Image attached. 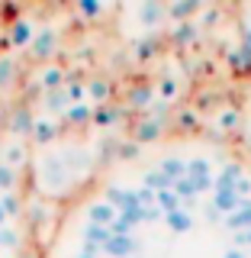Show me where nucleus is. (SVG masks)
Wrapping results in <instances>:
<instances>
[{"mask_svg":"<svg viewBox=\"0 0 251 258\" xmlns=\"http://www.w3.org/2000/svg\"><path fill=\"white\" fill-rule=\"evenodd\" d=\"M77 258H91V255H84V252H80V255H77Z\"/></svg>","mask_w":251,"mask_h":258,"instance_id":"obj_47","label":"nucleus"},{"mask_svg":"<svg viewBox=\"0 0 251 258\" xmlns=\"http://www.w3.org/2000/svg\"><path fill=\"white\" fill-rule=\"evenodd\" d=\"M132 248H135L132 236H110V242L103 245V252L110 258H126V255H132Z\"/></svg>","mask_w":251,"mask_h":258,"instance_id":"obj_10","label":"nucleus"},{"mask_svg":"<svg viewBox=\"0 0 251 258\" xmlns=\"http://www.w3.org/2000/svg\"><path fill=\"white\" fill-rule=\"evenodd\" d=\"M64 100H68L64 87H61V91H52V94H45V107H48V110H61V107H64Z\"/></svg>","mask_w":251,"mask_h":258,"instance_id":"obj_30","label":"nucleus"},{"mask_svg":"<svg viewBox=\"0 0 251 258\" xmlns=\"http://www.w3.org/2000/svg\"><path fill=\"white\" fill-rule=\"evenodd\" d=\"M0 13H4L7 20H13V16L20 13V7H16V4H4V7H0Z\"/></svg>","mask_w":251,"mask_h":258,"instance_id":"obj_42","label":"nucleus"},{"mask_svg":"<svg viewBox=\"0 0 251 258\" xmlns=\"http://www.w3.org/2000/svg\"><path fill=\"white\" fill-rule=\"evenodd\" d=\"M87 216H91L94 226H113V220H116V207H110L107 200H97V204L87 207Z\"/></svg>","mask_w":251,"mask_h":258,"instance_id":"obj_4","label":"nucleus"},{"mask_svg":"<svg viewBox=\"0 0 251 258\" xmlns=\"http://www.w3.org/2000/svg\"><path fill=\"white\" fill-rule=\"evenodd\" d=\"M55 136H58V126H55L52 119H39V123L32 126V139H36L39 145H48Z\"/></svg>","mask_w":251,"mask_h":258,"instance_id":"obj_14","label":"nucleus"},{"mask_svg":"<svg viewBox=\"0 0 251 258\" xmlns=\"http://www.w3.org/2000/svg\"><path fill=\"white\" fill-rule=\"evenodd\" d=\"M110 229H113V236H129V232H132L135 226L129 223L126 216H116V220H113V226H110Z\"/></svg>","mask_w":251,"mask_h":258,"instance_id":"obj_33","label":"nucleus"},{"mask_svg":"<svg viewBox=\"0 0 251 258\" xmlns=\"http://www.w3.org/2000/svg\"><path fill=\"white\" fill-rule=\"evenodd\" d=\"M164 220H168V226H171V232H187L190 226H193V220H190L187 210H174V213H164Z\"/></svg>","mask_w":251,"mask_h":258,"instance_id":"obj_21","label":"nucleus"},{"mask_svg":"<svg viewBox=\"0 0 251 258\" xmlns=\"http://www.w3.org/2000/svg\"><path fill=\"white\" fill-rule=\"evenodd\" d=\"M135 197H139V204H142L145 210H148V207H158V204H155V190H148L145 184H142L139 190H135Z\"/></svg>","mask_w":251,"mask_h":258,"instance_id":"obj_36","label":"nucleus"},{"mask_svg":"<svg viewBox=\"0 0 251 258\" xmlns=\"http://www.w3.org/2000/svg\"><path fill=\"white\" fill-rule=\"evenodd\" d=\"M52 52H55V32H52V29H42L36 39H32V58L45 61Z\"/></svg>","mask_w":251,"mask_h":258,"instance_id":"obj_7","label":"nucleus"},{"mask_svg":"<svg viewBox=\"0 0 251 258\" xmlns=\"http://www.w3.org/2000/svg\"><path fill=\"white\" fill-rule=\"evenodd\" d=\"M64 94H68V100H74V103H80V97L87 94V87L80 84L77 78H64Z\"/></svg>","mask_w":251,"mask_h":258,"instance_id":"obj_28","label":"nucleus"},{"mask_svg":"<svg viewBox=\"0 0 251 258\" xmlns=\"http://www.w3.org/2000/svg\"><path fill=\"white\" fill-rule=\"evenodd\" d=\"M32 126H36V119H32L29 107H16L13 116H10V133H16V136H32Z\"/></svg>","mask_w":251,"mask_h":258,"instance_id":"obj_6","label":"nucleus"},{"mask_svg":"<svg viewBox=\"0 0 251 258\" xmlns=\"http://www.w3.org/2000/svg\"><path fill=\"white\" fill-rule=\"evenodd\" d=\"M161 216H164V213H161L158 207H148V210H145V220H148V223L151 220H161Z\"/></svg>","mask_w":251,"mask_h":258,"instance_id":"obj_43","label":"nucleus"},{"mask_svg":"<svg viewBox=\"0 0 251 258\" xmlns=\"http://www.w3.org/2000/svg\"><path fill=\"white\" fill-rule=\"evenodd\" d=\"M241 204V197L235 190H213V210L216 213H222V216H229V213H235Z\"/></svg>","mask_w":251,"mask_h":258,"instance_id":"obj_5","label":"nucleus"},{"mask_svg":"<svg viewBox=\"0 0 251 258\" xmlns=\"http://www.w3.org/2000/svg\"><path fill=\"white\" fill-rule=\"evenodd\" d=\"M155 204H158L161 213H174V210H184V204H181V197L174 194V187H171V190H158V194H155Z\"/></svg>","mask_w":251,"mask_h":258,"instance_id":"obj_15","label":"nucleus"},{"mask_svg":"<svg viewBox=\"0 0 251 258\" xmlns=\"http://www.w3.org/2000/svg\"><path fill=\"white\" fill-rule=\"evenodd\" d=\"M225 229H232V232H245V229H251V197L241 200L235 213L225 216Z\"/></svg>","mask_w":251,"mask_h":258,"instance_id":"obj_2","label":"nucleus"},{"mask_svg":"<svg viewBox=\"0 0 251 258\" xmlns=\"http://www.w3.org/2000/svg\"><path fill=\"white\" fill-rule=\"evenodd\" d=\"M225 61H229V68L241 71V52H225Z\"/></svg>","mask_w":251,"mask_h":258,"instance_id":"obj_40","label":"nucleus"},{"mask_svg":"<svg viewBox=\"0 0 251 258\" xmlns=\"http://www.w3.org/2000/svg\"><path fill=\"white\" fill-rule=\"evenodd\" d=\"M13 184H16L13 168L10 165H0V187H4V190H13Z\"/></svg>","mask_w":251,"mask_h":258,"instance_id":"obj_35","label":"nucleus"},{"mask_svg":"<svg viewBox=\"0 0 251 258\" xmlns=\"http://www.w3.org/2000/svg\"><path fill=\"white\" fill-rule=\"evenodd\" d=\"M238 123H241L238 110H222V113H219V129H222V133H232V129H238Z\"/></svg>","mask_w":251,"mask_h":258,"instance_id":"obj_29","label":"nucleus"},{"mask_svg":"<svg viewBox=\"0 0 251 258\" xmlns=\"http://www.w3.org/2000/svg\"><path fill=\"white\" fill-rule=\"evenodd\" d=\"M193 39H197V23H177L171 29V42L174 45H187Z\"/></svg>","mask_w":251,"mask_h":258,"instance_id":"obj_17","label":"nucleus"},{"mask_svg":"<svg viewBox=\"0 0 251 258\" xmlns=\"http://www.w3.org/2000/svg\"><path fill=\"white\" fill-rule=\"evenodd\" d=\"M0 248H4V239H0Z\"/></svg>","mask_w":251,"mask_h":258,"instance_id":"obj_48","label":"nucleus"},{"mask_svg":"<svg viewBox=\"0 0 251 258\" xmlns=\"http://www.w3.org/2000/svg\"><path fill=\"white\" fill-rule=\"evenodd\" d=\"M87 94H91L94 100H97V107H100V103H107V100H110L113 87H110V81H107V78H94L91 84H87Z\"/></svg>","mask_w":251,"mask_h":258,"instance_id":"obj_18","label":"nucleus"},{"mask_svg":"<svg viewBox=\"0 0 251 258\" xmlns=\"http://www.w3.org/2000/svg\"><path fill=\"white\" fill-rule=\"evenodd\" d=\"M116 155L119 158H139V145H135V142H123V145H116Z\"/></svg>","mask_w":251,"mask_h":258,"instance_id":"obj_37","label":"nucleus"},{"mask_svg":"<svg viewBox=\"0 0 251 258\" xmlns=\"http://www.w3.org/2000/svg\"><path fill=\"white\" fill-rule=\"evenodd\" d=\"M158 48H161V39L148 36V39H142V42L135 45V55H139V58H151V55H158Z\"/></svg>","mask_w":251,"mask_h":258,"instance_id":"obj_25","label":"nucleus"},{"mask_svg":"<svg viewBox=\"0 0 251 258\" xmlns=\"http://www.w3.org/2000/svg\"><path fill=\"white\" fill-rule=\"evenodd\" d=\"M0 207H4L7 216H16V213H20V197H16V194H7V197L0 200Z\"/></svg>","mask_w":251,"mask_h":258,"instance_id":"obj_34","label":"nucleus"},{"mask_svg":"<svg viewBox=\"0 0 251 258\" xmlns=\"http://www.w3.org/2000/svg\"><path fill=\"white\" fill-rule=\"evenodd\" d=\"M36 39V29H32L29 20H13L10 23V45H29Z\"/></svg>","mask_w":251,"mask_h":258,"instance_id":"obj_8","label":"nucleus"},{"mask_svg":"<svg viewBox=\"0 0 251 258\" xmlns=\"http://www.w3.org/2000/svg\"><path fill=\"white\" fill-rule=\"evenodd\" d=\"M7 223V213H4V207H0V226H4Z\"/></svg>","mask_w":251,"mask_h":258,"instance_id":"obj_46","label":"nucleus"},{"mask_svg":"<svg viewBox=\"0 0 251 258\" xmlns=\"http://www.w3.org/2000/svg\"><path fill=\"white\" fill-rule=\"evenodd\" d=\"M110 236H113L110 226H94V223H87V229H84V242H91V245H97V248L107 245Z\"/></svg>","mask_w":251,"mask_h":258,"instance_id":"obj_13","label":"nucleus"},{"mask_svg":"<svg viewBox=\"0 0 251 258\" xmlns=\"http://www.w3.org/2000/svg\"><path fill=\"white\" fill-rule=\"evenodd\" d=\"M222 258H248L245 252H241V248H229V252H225Z\"/></svg>","mask_w":251,"mask_h":258,"instance_id":"obj_44","label":"nucleus"},{"mask_svg":"<svg viewBox=\"0 0 251 258\" xmlns=\"http://www.w3.org/2000/svg\"><path fill=\"white\" fill-rule=\"evenodd\" d=\"M161 136V119H142L139 126L132 129V142L139 145V142H155Z\"/></svg>","mask_w":251,"mask_h":258,"instance_id":"obj_9","label":"nucleus"},{"mask_svg":"<svg viewBox=\"0 0 251 258\" xmlns=\"http://www.w3.org/2000/svg\"><path fill=\"white\" fill-rule=\"evenodd\" d=\"M0 239H4V245H16V242H20V236H16L13 229H0Z\"/></svg>","mask_w":251,"mask_h":258,"instance_id":"obj_41","label":"nucleus"},{"mask_svg":"<svg viewBox=\"0 0 251 258\" xmlns=\"http://www.w3.org/2000/svg\"><path fill=\"white\" fill-rule=\"evenodd\" d=\"M174 194L181 197V204H190L197 197V187L190 184V177H181V181H174Z\"/></svg>","mask_w":251,"mask_h":258,"instance_id":"obj_27","label":"nucleus"},{"mask_svg":"<svg viewBox=\"0 0 251 258\" xmlns=\"http://www.w3.org/2000/svg\"><path fill=\"white\" fill-rule=\"evenodd\" d=\"M151 94H155V91H151V84H139V87L129 91V103L142 110V107H148V103H151Z\"/></svg>","mask_w":251,"mask_h":258,"instance_id":"obj_22","label":"nucleus"},{"mask_svg":"<svg viewBox=\"0 0 251 258\" xmlns=\"http://www.w3.org/2000/svg\"><path fill=\"white\" fill-rule=\"evenodd\" d=\"M161 174L168 177V181H181V177H187V161L184 158H177V155H168L164 161H161V168H158Z\"/></svg>","mask_w":251,"mask_h":258,"instance_id":"obj_11","label":"nucleus"},{"mask_svg":"<svg viewBox=\"0 0 251 258\" xmlns=\"http://www.w3.org/2000/svg\"><path fill=\"white\" fill-rule=\"evenodd\" d=\"M23 158H26V152H23V149H20V145H13V149H10V152H7V161H10V165H20V161H23Z\"/></svg>","mask_w":251,"mask_h":258,"instance_id":"obj_39","label":"nucleus"},{"mask_svg":"<svg viewBox=\"0 0 251 258\" xmlns=\"http://www.w3.org/2000/svg\"><path fill=\"white\" fill-rule=\"evenodd\" d=\"M187 177H190L193 187H197V194L213 187V174H209V161L206 158H190L187 161Z\"/></svg>","mask_w":251,"mask_h":258,"instance_id":"obj_1","label":"nucleus"},{"mask_svg":"<svg viewBox=\"0 0 251 258\" xmlns=\"http://www.w3.org/2000/svg\"><path fill=\"white\" fill-rule=\"evenodd\" d=\"M91 119H94L100 129H107V126L116 123V110H113L110 103H100V107H94V116H91Z\"/></svg>","mask_w":251,"mask_h":258,"instance_id":"obj_24","label":"nucleus"},{"mask_svg":"<svg viewBox=\"0 0 251 258\" xmlns=\"http://www.w3.org/2000/svg\"><path fill=\"white\" fill-rule=\"evenodd\" d=\"M200 7H203V4H200V0H174V4L168 7V13H171L177 23H190V16L197 13Z\"/></svg>","mask_w":251,"mask_h":258,"instance_id":"obj_12","label":"nucleus"},{"mask_svg":"<svg viewBox=\"0 0 251 258\" xmlns=\"http://www.w3.org/2000/svg\"><path fill=\"white\" fill-rule=\"evenodd\" d=\"M164 13H168V7H161L158 0H148V4H142V10H139V16H142L145 26H155V23H158Z\"/></svg>","mask_w":251,"mask_h":258,"instance_id":"obj_19","label":"nucleus"},{"mask_svg":"<svg viewBox=\"0 0 251 258\" xmlns=\"http://www.w3.org/2000/svg\"><path fill=\"white\" fill-rule=\"evenodd\" d=\"M91 116H94V110L87 107V103H74V107H68V113H64V119L74 123V126H87V123H91Z\"/></svg>","mask_w":251,"mask_h":258,"instance_id":"obj_20","label":"nucleus"},{"mask_svg":"<svg viewBox=\"0 0 251 258\" xmlns=\"http://www.w3.org/2000/svg\"><path fill=\"white\" fill-rule=\"evenodd\" d=\"M39 81H42L45 94H52V91H61V84H64V71L52 64V68H45L42 75H39Z\"/></svg>","mask_w":251,"mask_h":258,"instance_id":"obj_16","label":"nucleus"},{"mask_svg":"<svg viewBox=\"0 0 251 258\" xmlns=\"http://www.w3.org/2000/svg\"><path fill=\"white\" fill-rule=\"evenodd\" d=\"M145 187L158 194V190H171V187H174V181H168V177L155 168V171H145Z\"/></svg>","mask_w":251,"mask_h":258,"instance_id":"obj_23","label":"nucleus"},{"mask_svg":"<svg viewBox=\"0 0 251 258\" xmlns=\"http://www.w3.org/2000/svg\"><path fill=\"white\" fill-rule=\"evenodd\" d=\"M174 123H177V129H181V133H197V129H200L197 116H193L190 110H181V113L174 116Z\"/></svg>","mask_w":251,"mask_h":258,"instance_id":"obj_26","label":"nucleus"},{"mask_svg":"<svg viewBox=\"0 0 251 258\" xmlns=\"http://www.w3.org/2000/svg\"><path fill=\"white\" fill-rule=\"evenodd\" d=\"M158 94L164 97V100H171V97L177 94V81H174V78H161V81H158Z\"/></svg>","mask_w":251,"mask_h":258,"instance_id":"obj_32","label":"nucleus"},{"mask_svg":"<svg viewBox=\"0 0 251 258\" xmlns=\"http://www.w3.org/2000/svg\"><path fill=\"white\" fill-rule=\"evenodd\" d=\"M241 36H245V45H241V48H248V52H251V26H245V32H241Z\"/></svg>","mask_w":251,"mask_h":258,"instance_id":"obj_45","label":"nucleus"},{"mask_svg":"<svg viewBox=\"0 0 251 258\" xmlns=\"http://www.w3.org/2000/svg\"><path fill=\"white\" fill-rule=\"evenodd\" d=\"M77 10L84 13V16H100L103 13V4H100V0H80Z\"/></svg>","mask_w":251,"mask_h":258,"instance_id":"obj_31","label":"nucleus"},{"mask_svg":"<svg viewBox=\"0 0 251 258\" xmlns=\"http://www.w3.org/2000/svg\"><path fill=\"white\" fill-rule=\"evenodd\" d=\"M238 177H241V165L238 161H225L219 177H213V190H235Z\"/></svg>","mask_w":251,"mask_h":258,"instance_id":"obj_3","label":"nucleus"},{"mask_svg":"<svg viewBox=\"0 0 251 258\" xmlns=\"http://www.w3.org/2000/svg\"><path fill=\"white\" fill-rule=\"evenodd\" d=\"M10 78H13V61L10 58H0V84H7Z\"/></svg>","mask_w":251,"mask_h":258,"instance_id":"obj_38","label":"nucleus"}]
</instances>
